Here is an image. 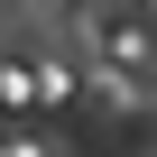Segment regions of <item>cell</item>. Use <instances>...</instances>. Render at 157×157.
I'll return each mask as SVG.
<instances>
[{
    "label": "cell",
    "mask_w": 157,
    "mask_h": 157,
    "mask_svg": "<svg viewBox=\"0 0 157 157\" xmlns=\"http://www.w3.org/2000/svg\"><path fill=\"white\" fill-rule=\"evenodd\" d=\"M93 46H102V74H139L148 65V28H129V19H102Z\"/></svg>",
    "instance_id": "6da1fadb"
},
{
    "label": "cell",
    "mask_w": 157,
    "mask_h": 157,
    "mask_svg": "<svg viewBox=\"0 0 157 157\" xmlns=\"http://www.w3.org/2000/svg\"><path fill=\"white\" fill-rule=\"evenodd\" d=\"M148 10H157V0H148Z\"/></svg>",
    "instance_id": "7a4b0ae2"
}]
</instances>
